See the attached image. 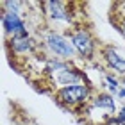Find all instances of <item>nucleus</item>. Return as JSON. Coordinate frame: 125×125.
Listing matches in <instances>:
<instances>
[{
    "label": "nucleus",
    "mask_w": 125,
    "mask_h": 125,
    "mask_svg": "<svg viewBox=\"0 0 125 125\" xmlns=\"http://www.w3.org/2000/svg\"><path fill=\"white\" fill-rule=\"evenodd\" d=\"M55 100L61 102L66 107H77L86 105L91 100V88L88 84H79V86H68L55 91Z\"/></svg>",
    "instance_id": "obj_1"
},
{
    "label": "nucleus",
    "mask_w": 125,
    "mask_h": 125,
    "mask_svg": "<svg viewBox=\"0 0 125 125\" xmlns=\"http://www.w3.org/2000/svg\"><path fill=\"white\" fill-rule=\"evenodd\" d=\"M45 43H47L48 50L55 55V59H62V61L73 59L77 54V50L72 45L70 39L59 32H55V31H48L45 34Z\"/></svg>",
    "instance_id": "obj_2"
},
{
    "label": "nucleus",
    "mask_w": 125,
    "mask_h": 125,
    "mask_svg": "<svg viewBox=\"0 0 125 125\" xmlns=\"http://www.w3.org/2000/svg\"><path fill=\"white\" fill-rule=\"evenodd\" d=\"M68 39L72 41V45L75 47L77 54L82 55L84 59H93L95 50H96V43L91 36V32L84 27H79V29H73L68 32Z\"/></svg>",
    "instance_id": "obj_3"
},
{
    "label": "nucleus",
    "mask_w": 125,
    "mask_h": 125,
    "mask_svg": "<svg viewBox=\"0 0 125 125\" xmlns=\"http://www.w3.org/2000/svg\"><path fill=\"white\" fill-rule=\"evenodd\" d=\"M2 27H4V32L9 36V39L29 38L25 21L21 20V16L18 13H2Z\"/></svg>",
    "instance_id": "obj_4"
},
{
    "label": "nucleus",
    "mask_w": 125,
    "mask_h": 125,
    "mask_svg": "<svg viewBox=\"0 0 125 125\" xmlns=\"http://www.w3.org/2000/svg\"><path fill=\"white\" fill-rule=\"evenodd\" d=\"M84 73L77 68L68 66L66 70H61L57 73L52 75V82H55V86L59 89L61 88H68V86H79V84H84Z\"/></svg>",
    "instance_id": "obj_5"
},
{
    "label": "nucleus",
    "mask_w": 125,
    "mask_h": 125,
    "mask_svg": "<svg viewBox=\"0 0 125 125\" xmlns=\"http://www.w3.org/2000/svg\"><path fill=\"white\" fill-rule=\"evenodd\" d=\"M45 14L52 21H64V23H72V13L68 11V4L64 2H55V0H48L43 2Z\"/></svg>",
    "instance_id": "obj_6"
},
{
    "label": "nucleus",
    "mask_w": 125,
    "mask_h": 125,
    "mask_svg": "<svg viewBox=\"0 0 125 125\" xmlns=\"http://www.w3.org/2000/svg\"><path fill=\"white\" fill-rule=\"evenodd\" d=\"M102 55H104L107 66H109L113 72H116L118 75L125 77V57H122V55L118 54L115 48H111V47H105L104 52H102Z\"/></svg>",
    "instance_id": "obj_7"
},
{
    "label": "nucleus",
    "mask_w": 125,
    "mask_h": 125,
    "mask_svg": "<svg viewBox=\"0 0 125 125\" xmlns=\"http://www.w3.org/2000/svg\"><path fill=\"white\" fill-rule=\"evenodd\" d=\"M89 107H95V109H104L111 115V113L116 111V102L113 98V95L109 93H98L95 95L91 100H89Z\"/></svg>",
    "instance_id": "obj_8"
},
{
    "label": "nucleus",
    "mask_w": 125,
    "mask_h": 125,
    "mask_svg": "<svg viewBox=\"0 0 125 125\" xmlns=\"http://www.w3.org/2000/svg\"><path fill=\"white\" fill-rule=\"evenodd\" d=\"M9 47L14 54H32L38 45L32 38H13L9 39Z\"/></svg>",
    "instance_id": "obj_9"
},
{
    "label": "nucleus",
    "mask_w": 125,
    "mask_h": 125,
    "mask_svg": "<svg viewBox=\"0 0 125 125\" xmlns=\"http://www.w3.org/2000/svg\"><path fill=\"white\" fill-rule=\"evenodd\" d=\"M111 123H115V125H122V123H125V107H122V109L116 113L115 118H111Z\"/></svg>",
    "instance_id": "obj_10"
},
{
    "label": "nucleus",
    "mask_w": 125,
    "mask_h": 125,
    "mask_svg": "<svg viewBox=\"0 0 125 125\" xmlns=\"http://www.w3.org/2000/svg\"><path fill=\"white\" fill-rule=\"evenodd\" d=\"M118 29H120V31H122V34L125 36V18H122V21L118 23Z\"/></svg>",
    "instance_id": "obj_11"
},
{
    "label": "nucleus",
    "mask_w": 125,
    "mask_h": 125,
    "mask_svg": "<svg viewBox=\"0 0 125 125\" xmlns=\"http://www.w3.org/2000/svg\"><path fill=\"white\" fill-rule=\"evenodd\" d=\"M118 98H125V88H122L120 91H118Z\"/></svg>",
    "instance_id": "obj_12"
},
{
    "label": "nucleus",
    "mask_w": 125,
    "mask_h": 125,
    "mask_svg": "<svg viewBox=\"0 0 125 125\" xmlns=\"http://www.w3.org/2000/svg\"><path fill=\"white\" fill-rule=\"evenodd\" d=\"M122 84H123V88H125V77H123V82H122Z\"/></svg>",
    "instance_id": "obj_13"
}]
</instances>
